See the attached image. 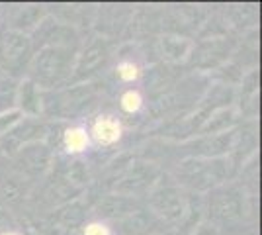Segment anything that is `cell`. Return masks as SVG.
<instances>
[{
  "instance_id": "cell-27",
  "label": "cell",
  "mask_w": 262,
  "mask_h": 235,
  "mask_svg": "<svg viewBox=\"0 0 262 235\" xmlns=\"http://www.w3.org/2000/svg\"><path fill=\"white\" fill-rule=\"evenodd\" d=\"M0 235H24V229H18L16 225H12V227H8L6 231H2Z\"/></svg>"
},
{
  "instance_id": "cell-16",
  "label": "cell",
  "mask_w": 262,
  "mask_h": 235,
  "mask_svg": "<svg viewBox=\"0 0 262 235\" xmlns=\"http://www.w3.org/2000/svg\"><path fill=\"white\" fill-rule=\"evenodd\" d=\"M45 18V10L35 4H24V6H14L8 10L6 18V30H14L20 34L32 35V32L41 24Z\"/></svg>"
},
{
  "instance_id": "cell-26",
  "label": "cell",
  "mask_w": 262,
  "mask_h": 235,
  "mask_svg": "<svg viewBox=\"0 0 262 235\" xmlns=\"http://www.w3.org/2000/svg\"><path fill=\"white\" fill-rule=\"evenodd\" d=\"M80 235H116L112 225L100 220H90L80 227Z\"/></svg>"
},
{
  "instance_id": "cell-28",
  "label": "cell",
  "mask_w": 262,
  "mask_h": 235,
  "mask_svg": "<svg viewBox=\"0 0 262 235\" xmlns=\"http://www.w3.org/2000/svg\"><path fill=\"white\" fill-rule=\"evenodd\" d=\"M24 235H37V233H35L33 229H26V231H24Z\"/></svg>"
},
{
  "instance_id": "cell-24",
  "label": "cell",
  "mask_w": 262,
  "mask_h": 235,
  "mask_svg": "<svg viewBox=\"0 0 262 235\" xmlns=\"http://www.w3.org/2000/svg\"><path fill=\"white\" fill-rule=\"evenodd\" d=\"M143 75V69L139 67V63L135 59H121L120 63L116 65V77L120 82H125V84H131L135 80H139Z\"/></svg>"
},
{
  "instance_id": "cell-15",
  "label": "cell",
  "mask_w": 262,
  "mask_h": 235,
  "mask_svg": "<svg viewBox=\"0 0 262 235\" xmlns=\"http://www.w3.org/2000/svg\"><path fill=\"white\" fill-rule=\"evenodd\" d=\"M16 108L24 114V118H43V90L28 77L20 78Z\"/></svg>"
},
{
  "instance_id": "cell-9",
  "label": "cell",
  "mask_w": 262,
  "mask_h": 235,
  "mask_svg": "<svg viewBox=\"0 0 262 235\" xmlns=\"http://www.w3.org/2000/svg\"><path fill=\"white\" fill-rule=\"evenodd\" d=\"M12 161H14L12 168L16 173H20L26 179H37V177H43L45 173L51 170L55 153L43 141H39V143H30V145L22 147L12 157Z\"/></svg>"
},
{
  "instance_id": "cell-12",
  "label": "cell",
  "mask_w": 262,
  "mask_h": 235,
  "mask_svg": "<svg viewBox=\"0 0 262 235\" xmlns=\"http://www.w3.org/2000/svg\"><path fill=\"white\" fill-rule=\"evenodd\" d=\"M256 149H258L256 123H254V120H249L241 127H237V134H235V143H233V151L229 155L233 170H239L245 167L252 157L256 155Z\"/></svg>"
},
{
  "instance_id": "cell-1",
  "label": "cell",
  "mask_w": 262,
  "mask_h": 235,
  "mask_svg": "<svg viewBox=\"0 0 262 235\" xmlns=\"http://www.w3.org/2000/svg\"><path fill=\"white\" fill-rule=\"evenodd\" d=\"M78 47L49 45L41 47L32 55L28 65V78L41 90H57L69 84L75 69Z\"/></svg>"
},
{
  "instance_id": "cell-22",
  "label": "cell",
  "mask_w": 262,
  "mask_h": 235,
  "mask_svg": "<svg viewBox=\"0 0 262 235\" xmlns=\"http://www.w3.org/2000/svg\"><path fill=\"white\" fill-rule=\"evenodd\" d=\"M18 78L6 77L0 73V114L16 108V94H18Z\"/></svg>"
},
{
  "instance_id": "cell-19",
  "label": "cell",
  "mask_w": 262,
  "mask_h": 235,
  "mask_svg": "<svg viewBox=\"0 0 262 235\" xmlns=\"http://www.w3.org/2000/svg\"><path fill=\"white\" fill-rule=\"evenodd\" d=\"M194 41L184 35L178 34H164L159 39V53L166 63H184L192 57Z\"/></svg>"
},
{
  "instance_id": "cell-8",
  "label": "cell",
  "mask_w": 262,
  "mask_h": 235,
  "mask_svg": "<svg viewBox=\"0 0 262 235\" xmlns=\"http://www.w3.org/2000/svg\"><path fill=\"white\" fill-rule=\"evenodd\" d=\"M45 134H47V122L43 118H24L12 132L0 137V153L12 159L22 147L43 141Z\"/></svg>"
},
{
  "instance_id": "cell-18",
  "label": "cell",
  "mask_w": 262,
  "mask_h": 235,
  "mask_svg": "<svg viewBox=\"0 0 262 235\" xmlns=\"http://www.w3.org/2000/svg\"><path fill=\"white\" fill-rule=\"evenodd\" d=\"M239 123V110L235 104H227V106H221L217 110L209 114V118L202 123V127L198 130L196 135H217L225 134L235 130Z\"/></svg>"
},
{
  "instance_id": "cell-3",
  "label": "cell",
  "mask_w": 262,
  "mask_h": 235,
  "mask_svg": "<svg viewBox=\"0 0 262 235\" xmlns=\"http://www.w3.org/2000/svg\"><path fill=\"white\" fill-rule=\"evenodd\" d=\"M190 194L176 182L159 180L157 186L147 194V208L166 227H180L188 216Z\"/></svg>"
},
{
  "instance_id": "cell-20",
  "label": "cell",
  "mask_w": 262,
  "mask_h": 235,
  "mask_svg": "<svg viewBox=\"0 0 262 235\" xmlns=\"http://www.w3.org/2000/svg\"><path fill=\"white\" fill-rule=\"evenodd\" d=\"M90 147H92V141L88 135V127L80 125V123L65 125L63 137H61V147H59V149H63L65 157H84Z\"/></svg>"
},
{
  "instance_id": "cell-13",
  "label": "cell",
  "mask_w": 262,
  "mask_h": 235,
  "mask_svg": "<svg viewBox=\"0 0 262 235\" xmlns=\"http://www.w3.org/2000/svg\"><path fill=\"white\" fill-rule=\"evenodd\" d=\"M116 227L120 229L121 235H161L163 227L166 225L147 206H141L120 220Z\"/></svg>"
},
{
  "instance_id": "cell-17",
  "label": "cell",
  "mask_w": 262,
  "mask_h": 235,
  "mask_svg": "<svg viewBox=\"0 0 262 235\" xmlns=\"http://www.w3.org/2000/svg\"><path fill=\"white\" fill-rule=\"evenodd\" d=\"M47 218L55 224L63 225V227L80 231V227L88 222V204H84L80 198H75V200L67 202V204L57 206Z\"/></svg>"
},
{
  "instance_id": "cell-11",
  "label": "cell",
  "mask_w": 262,
  "mask_h": 235,
  "mask_svg": "<svg viewBox=\"0 0 262 235\" xmlns=\"http://www.w3.org/2000/svg\"><path fill=\"white\" fill-rule=\"evenodd\" d=\"M143 204L137 198H129V196H121V194H104L100 196L96 206H94V220H100V222H120L123 220L127 213H131L133 210L141 208Z\"/></svg>"
},
{
  "instance_id": "cell-25",
  "label": "cell",
  "mask_w": 262,
  "mask_h": 235,
  "mask_svg": "<svg viewBox=\"0 0 262 235\" xmlns=\"http://www.w3.org/2000/svg\"><path fill=\"white\" fill-rule=\"evenodd\" d=\"M22 120H24V114L20 112L18 108H12V110H8V112L0 114V137L6 135L8 132H12Z\"/></svg>"
},
{
  "instance_id": "cell-2",
  "label": "cell",
  "mask_w": 262,
  "mask_h": 235,
  "mask_svg": "<svg viewBox=\"0 0 262 235\" xmlns=\"http://www.w3.org/2000/svg\"><path fill=\"white\" fill-rule=\"evenodd\" d=\"M233 175L229 157L219 159H202V157H184L174 173V180L178 186L190 188L194 194L209 192L217 188L219 184L227 182Z\"/></svg>"
},
{
  "instance_id": "cell-4",
  "label": "cell",
  "mask_w": 262,
  "mask_h": 235,
  "mask_svg": "<svg viewBox=\"0 0 262 235\" xmlns=\"http://www.w3.org/2000/svg\"><path fill=\"white\" fill-rule=\"evenodd\" d=\"M209 218L221 225L239 224L247 213V196L245 188L237 182H223L217 188L209 190L208 208Z\"/></svg>"
},
{
  "instance_id": "cell-21",
  "label": "cell",
  "mask_w": 262,
  "mask_h": 235,
  "mask_svg": "<svg viewBox=\"0 0 262 235\" xmlns=\"http://www.w3.org/2000/svg\"><path fill=\"white\" fill-rule=\"evenodd\" d=\"M258 71L252 69L241 78V110L247 114L252 108V116L256 114V100H258Z\"/></svg>"
},
{
  "instance_id": "cell-7",
  "label": "cell",
  "mask_w": 262,
  "mask_h": 235,
  "mask_svg": "<svg viewBox=\"0 0 262 235\" xmlns=\"http://www.w3.org/2000/svg\"><path fill=\"white\" fill-rule=\"evenodd\" d=\"M110 41L102 35H96L92 39H88L82 45V49L77 51V59H75V69H73V77L69 80V84H80V82H88L90 78L98 73L100 69L106 65L110 59Z\"/></svg>"
},
{
  "instance_id": "cell-6",
  "label": "cell",
  "mask_w": 262,
  "mask_h": 235,
  "mask_svg": "<svg viewBox=\"0 0 262 235\" xmlns=\"http://www.w3.org/2000/svg\"><path fill=\"white\" fill-rule=\"evenodd\" d=\"M161 180V168L149 161H133L121 175L112 190L129 198H143L157 186Z\"/></svg>"
},
{
  "instance_id": "cell-5",
  "label": "cell",
  "mask_w": 262,
  "mask_h": 235,
  "mask_svg": "<svg viewBox=\"0 0 262 235\" xmlns=\"http://www.w3.org/2000/svg\"><path fill=\"white\" fill-rule=\"evenodd\" d=\"M33 55V45L30 35L14 32V30H0V73L6 77H22V71L28 69Z\"/></svg>"
},
{
  "instance_id": "cell-23",
  "label": "cell",
  "mask_w": 262,
  "mask_h": 235,
  "mask_svg": "<svg viewBox=\"0 0 262 235\" xmlns=\"http://www.w3.org/2000/svg\"><path fill=\"white\" fill-rule=\"evenodd\" d=\"M118 104H120V110L127 116H135L143 110L145 106V100H143L141 90L137 89H125L121 90L120 98H118Z\"/></svg>"
},
{
  "instance_id": "cell-10",
  "label": "cell",
  "mask_w": 262,
  "mask_h": 235,
  "mask_svg": "<svg viewBox=\"0 0 262 235\" xmlns=\"http://www.w3.org/2000/svg\"><path fill=\"white\" fill-rule=\"evenodd\" d=\"M33 45V53L41 47L63 45V47H78V32L73 24L59 22L55 18L45 16L41 24L30 35Z\"/></svg>"
},
{
  "instance_id": "cell-14",
  "label": "cell",
  "mask_w": 262,
  "mask_h": 235,
  "mask_svg": "<svg viewBox=\"0 0 262 235\" xmlns=\"http://www.w3.org/2000/svg\"><path fill=\"white\" fill-rule=\"evenodd\" d=\"M88 135H90L92 145H98L102 149H110V147L118 145L121 141V137H123V123L114 114H100L90 123Z\"/></svg>"
}]
</instances>
